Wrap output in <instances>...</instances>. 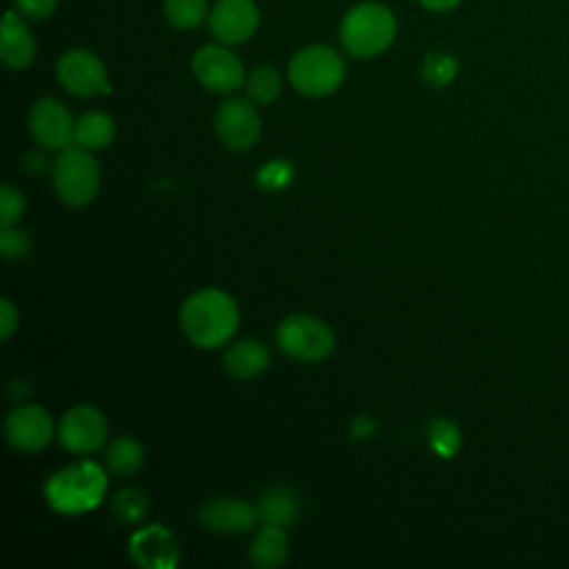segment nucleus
<instances>
[{
	"label": "nucleus",
	"mask_w": 569,
	"mask_h": 569,
	"mask_svg": "<svg viewBox=\"0 0 569 569\" xmlns=\"http://www.w3.org/2000/svg\"><path fill=\"white\" fill-rule=\"evenodd\" d=\"M56 433L53 418L40 405H20L4 420L7 442L24 453L42 451Z\"/></svg>",
	"instance_id": "nucleus-12"
},
{
	"label": "nucleus",
	"mask_w": 569,
	"mask_h": 569,
	"mask_svg": "<svg viewBox=\"0 0 569 569\" xmlns=\"http://www.w3.org/2000/svg\"><path fill=\"white\" fill-rule=\"evenodd\" d=\"M129 556L147 569H171L178 562V542L162 525H147L129 538Z\"/></svg>",
	"instance_id": "nucleus-15"
},
{
	"label": "nucleus",
	"mask_w": 569,
	"mask_h": 569,
	"mask_svg": "<svg viewBox=\"0 0 569 569\" xmlns=\"http://www.w3.org/2000/svg\"><path fill=\"white\" fill-rule=\"evenodd\" d=\"M24 169L29 171V173H42L44 169H47V164H49V160H47V156L42 153V151H29L27 156H24Z\"/></svg>",
	"instance_id": "nucleus-32"
},
{
	"label": "nucleus",
	"mask_w": 569,
	"mask_h": 569,
	"mask_svg": "<svg viewBox=\"0 0 569 569\" xmlns=\"http://www.w3.org/2000/svg\"><path fill=\"white\" fill-rule=\"evenodd\" d=\"M24 211V196L20 189L4 184L0 189V227H11Z\"/></svg>",
	"instance_id": "nucleus-29"
},
{
	"label": "nucleus",
	"mask_w": 569,
	"mask_h": 569,
	"mask_svg": "<svg viewBox=\"0 0 569 569\" xmlns=\"http://www.w3.org/2000/svg\"><path fill=\"white\" fill-rule=\"evenodd\" d=\"M104 465L116 476H133L144 465V449L131 436H120L107 445Z\"/></svg>",
	"instance_id": "nucleus-21"
},
{
	"label": "nucleus",
	"mask_w": 569,
	"mask_h": 569,
	"mask_svg": "<svg viewBox=\"0 0 569 569\" xmlns=\"http://www.w3.org/2000/svg\"><path fill=\"white\" fill-rule=\"evenodd\" d=\"M76 122L69 109L53 96L38 98L29 109V133L44 151H62L73 144Z\"/></svg>",
	"instance_id": "nucleus-11"
},
{
	"label": "nucleus",
	"mask_w": 569,
	"mask_h": 569,
	"mask_svg": "<svg viewBox=\"0 0 569 569\" xmlns=\"http://www.w3.org/2000/svg\"><path fill=\"white\" fill-rule=\"evenodd\" d=\"M51 182L56 196L67 207H84L89 204L100 189V167L91 151L71 144L58 151V158L51 167Z\"/></svg>",
	"instance_id": "nucleus-5"
},
{
	"label": "nucleus",
	"mask_w": 569,
	"mask_h": 569,
	"mask_svg": "<svg viewBox=\"0 0 569 569\" xmlns=\"http://www.w3.org/2000/svg\"><path fill=\"white\" fill-rule=\"evenodd\" d=\"M107 433L109 422L104 413L93 405H76L67 409L58 422L60 445L76 456L98 451L107 442Z\"/></svg>",
	"instance_id": "nucleus-9"
},
{
	"label": "nucleus",
	"mask_w": 569,
	"mask_h": 569,
	"mask_svg": "<svg viewBox=\"0 0 569 569\" xmlns=\"http://www.w3.org/2000/svg\"><path fill=\"white\" fill-rule=\"evenodd\" d=\"M287 553H289L287 533L284 529L273 525H262L249 545L251 562L262 569H276L284 565Z\"/></svg>",
	"instance_id": "nucleus-19"
},
{
	"label": "nucleus",
	"mask_w": 569,
	"mask_h": 569,
	"mask_svg": "<svg viewBox=\"0 0 569 569\" xmlns=\"http://www.w3.org/2000/svg\"><path fill=\"white\" fill-rule=\"evenodd\" d=\"M60 87L78 98H93L109 91V78L102 60L87 49H69L56 62Z\"/></svg>",
	"instance_id": "nucleus-10"
},
{
	"label": "nucleus",
	"mask_w": 569,
	"mask_h": 569,
	"mask_svg": "<svg viewBox=\"0 0 569 569\" xmlns=\"http://www.w3.org/2000/svg\"><path fill=\"white\" fill-rule=\"evenodd\" d=\"M193 78L213 93H233L244 87V67L229 44H204L191 56Z\"/></svg>",
	"instance_id": "nucleus-7"
},
{
	"label": "nucleus",
	"mask_w": 569,
	"mask_h": 569,
	"mask_svg": "<svg viewBox=\"0 0 569 569\" xmlns=\"http://www.w3.org/2000/svg\"><path fill=\"white\" fill-rule=\"evenodd\" d=\"M164 18L178 31H193L209 18L207 0H164Z\"/></svg>",
	"instance_id": "nucleus-23"
},
{
	"label": "nucleus",
	"mask_w": 569,
	"mask_h": 569,
	"mask_svg": "<svg viewBox=\"0 0 569 569\" xmlns=\"http://www.w3.org/2000/svg\"><path fill=\"white\" fill-rule=\"evenodd\" d=\"M209 31L222 44H240L249 40L260 22L253 0H218L209 9Z\"/></svg>",
	"instance_id": "nucleus-14"
},
{
	"label": "nucleus",
	"mask_w": 569,
	"mask_h": 569,
	"mask_svg": "<svg viewBox=\"0 0 569 569\" xmlns=\"http://www.w3.org/2000/svg\"><path fill=\"white\" fill-rule=\"evenodd\" d=\"M107 471L91 460L71 462L44 482V500L56 513L78 516L93 511L107 493Z\"/></svg>",
	"instance_id": "nucleus-2"
},
{
	"label": "nucleus",
	"mask_w": 569,
	"mask_h": 569,
	"mask_svg": "<svg viewBox=\"0 0 569 569\" xmlns=\"http://www.w3.org/2000/svg\"><path fill=\"white\" fill-rule=\"evenodd\" d=\"M338 38L342 49L353 58H373L396 40V18L391 9L378 2L353 4L340 22Z\"/></svg>",
	"instance_id": "nucleus-3"
},
{
	"label": "nucleus",
	"mask_w": 569,
	"mask_h": 569,
	"mask_svg": "<svg viewBox=\"0 0 569 569\" xmlns=\"http://www.w3.org/2000/svg\"><path fill=\"white\" fill-rule=\"evenodd\" d=\"M213 129L227 149L247 151L258 142L262 124L249 98L229 96L216 109Z\"/></svg>",
	"instance_id": "nucleus-8"
},
{
	"label": "nucleus",
	"mask_w": 569,
	"mask_h": 569,
	"mask_svg": "<svg viewBox=\"0 0 569 569\" xmlns=\"http://www.w3.org/2000/svg\"><path fill=\"white\" fill-rule=\"evenodd\" d=\"M256 507L262 525H273L280 529L291 527L300 516V498L291 487L284 485L262 491Z\"/></svg>",
	"instance_id": "nucleus-18"
},
{
	"label": "nucleus",
	"mask_w": 569,
	"mask_h": 569,
	"mask_svg": "<svg viewBox=\"0 0 569 569\" xmlns=\"http://www.w3.org/2000/svg\"><path fill=\"white\" fill-rule=\"evenodd\" d=\"M38 53V42L18 11H7L0 31V58L7 69H27Z\"/></svg>",
	"instance_id": "nucleus-16"
},
{
	"label": "nucleus",
	"mask_w": 569,
	"mask_h": 569,
	"mask_svg": "<svg viewBox=\"0 0 569 569\" xmlns=\"http://www.w3.org/2000/svg\"><path fill=\"white\" fill-rule=\"evenodd\" d=\"M180 329L200 349L227 345L238 329L240 311L236 300L216 287L193 291L180 307Z\"/></svg>",
	"instance_id": "nucleus-1"
},
{
	"label": "nucleus",
	"mask_w": 569,
	"mask_h": 569,
	"mask_svg": "<svg viewBox=\"0 0 569 569\" xmlns=\"http://www.w3.org/2000/svg\"><path fill=\"white\" fill-rule=\"evenodd\" d=\"M269 349L258 338H240L231 342L222 356L227 373L236 380H251L269 367Z\"/></svg>",
	"instance_id": "nucleus-17"
},
{
	"label": "nucleus",
	"mask_w": 569,
	"mask_h": 569,
	"mask_svg": "<svg viewBox=\"0 0 569 569\" xmlns=\"http://www.w3.org/2000/svg\"><path fill=\"white\" fill-rule=\"evenodd\" d=\"M147 511H149V498L138 487H127L118 491L116 498L111 500V513L124 525L140 522L147 516Z\"/></svg>",
	"instance_id": "nucleus-26"
},
{
	"label": "nucleus",
	"mask_w": 569,
	"mask_h": 569,
	"mask_svg": "<svg viewBox=\"0 0 569 569\" xmlns=\"http://www.w3.org/2000/svg\"><path fill=\"white\" fill-rule=\"evenodd\" d=\"M287 76L291 87L309 98H325L340 89L347 76L345 60L327 44H309L289 60Z\"/></svg>",
	"instance_id": "nucleus-4"
},
{
	"label": "nucleus",
	"mask_w": 569,
	"mask_h": 569,
	"mask_svg": "<svg viewBox=\"0 0 569 569\" xmlns=\"http://www.w3.org/2000/svg\"><path fill=\"white\" fill-rule=\"evenodd\" d=\"M373 422L371 420H367V418H358L356 422H353V438H365V436H369V433H373Z\"/></svg>",
	"instance_id": "nucleus-34"
},
{
	"label": "nucleus",
	"mask_w": 569,
	"mask_h": 569,
	"mask_svg": "<svg viewBox=\"0 0 569 569\" xmlns=\"http://www.w3.org/2000/svg\"><path fill=\"white\" fill-rule=\"evenodd\" d=\"M0 329H2V340H9L11 333L18 329V309L9 298H2V316H0Z\"/></svg>",
	"instance_id": "nucleus-31"
},
{
	"label": "nucleus",
	"mask_w": 569,
	"mask_h": 569,
	"mask_svg": "<svg viewBox=\"0 0 569 569\" xmlns=\"http://www.w3.org/2000/svg\"><path fill=\"white\" fill-rule=\"evenodd\" d=\"M198 522L202 529L220 536H238L251 531L260 522L258 507L231 496H218L207 500L198 509Z\"/></svg>",
	"instance_id": "nucleus-13"
},
{
	"label": "nucleus",
	"mask_w": 569,
	"mask_h": 569,
	"mask_svg": "<svg viewBox=\"0 0 569 569\" xmlns=\"http://www.w3.org/2000/svg\"><path fill=\"white\" fill-rule=\"evenodd\" d=\"M420 73H422L425 84H429L433 89H445L458 76V60L445 51H429L422 58Z\"/></svg>",
	"instance_id": "nucleus-24"
},
{
	"label": "nucleus",
	"mask_w": 569,
	"mask_h": 569,
	"mask_svg": "<svg viewBox=\"0 0 569 569\" xmlns=\"http://www.w3.org/2000/svg\"><path fill=\"white\" fill-rule=\"evenodd\" d=\"M278 349L298 362H322L336 349V336L331 327L309 313L284 316L276 329Z\"/></svg>",
	"instance_id": "nucleus-6"
},
{
	"label": "nucleus",
	"mask_w": 569,
	"mask_h": 569,
	"mask_svg": "<svg viewBox=\"0 0 569 569\" xmlns=\"http://www.w3.org/2000/svg\"><path fill=\"white\" fill-rule=\"evenodd\" d=\"M31 238L24 229L18 227H2L0 229V253L4 260H20L29 253Z\"/></svg>",
	"instance_id": "nucleus-28"
},
{
	"label": "nucleus",
	"mask_w": 569,
	"mask_h": 569,
	"mask_svg": "<svg viewBox=\"0 0 569 569\" xmlns=\"http://www.w3.org/2000/svg\"><path fill=\"white\" fill-rule=\"evenodd\" d=\"M116 138V122L104 111H87L76 120L73 144L87 151L107 149Z\"/></svg>",
	"instance_id": "nucleus-20"
},
{
	"label": "nucleus",
	"mask_w": 569,
	"mask_h": 569,
	"mask_svg": "<svg viewBox=\"0 0 569 569\" xmlns=\"http://www.w3.org/2000/svg\"><path fill=\"white\" fill-rule=\"evenodd\" d=\"M282 76L271 64L253 67L244 78V93L253 104H271L280 98Z\"/></svg>",
	"instance_id": "nucleus-22"
},
{
	"label": "nucleus",
	"mask_w": 569,
	"mask_h": 569,
	"mask_svg": "<svg viewBox=\"0 0 569 569\" xmlns=\"http://www.w3.org/2000/svg\"><path fill=\"white\" fill-rule=\"evenodd\" d=\"M427 440L431 445V449L440 456V458H453L460 449L462 436L460 429L453 420L449 418H433L427 425Z\"/></svg>",
	"instance_id": "nucleus-25"
},
{
	"label": "nucleus",
	"mask_w": 569,
	"mask_h": 569,
	"mask_svg": "<svg viewBox=\"0 0 569 569\" xmlns=\"http://www.w3.org/2000/svg\"><path fill=\"white\" fill-rule=\"evenodd\" d=\"M258 187L264 189V191H280L284 189L291 178H293V167L282 160V158H273L271 162L262 164L260 171H258Z\"/></svg>",
	"instance_id": "nucleus-27"
},
{
	"label": "nucleus",
	"mask_w": 569,
	"mask_h": 569,
	"mask_svg": "<svg viewBox=\"0 0 569 569\" xmlns=\"http://www.w3.org/2000/svg\"><path fill=\"white\" fill-rule=\"evenodd\" d=\"M58 7V0H16V11L20 16L42 20L49 18Z\"/></svg>",
	"instance_id": "nucleus-30"
},
{
	"label": "nucleus",
	"mask_w": 569,
	"mask_h": 569,
	"mask_svg": "<svg viewBox=\"0 0 569 569\" xmlns=\"http://www.w3.org/2000/svg\"><path fill=\"white\" fill-rule=\"evenodd\" d=\"M425 9L429 11H436V13H442V11H451L456 9L462 0H418Z\"/></svg>",
	"instance_id": "nucleus-33"
}]
</instances>
